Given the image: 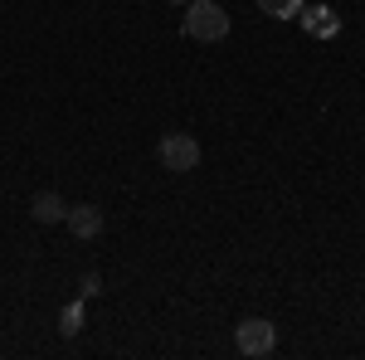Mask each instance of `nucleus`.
<instances>
[{
	"mask_svg": "<svg viewBox=\"0 0 365 360\" xmlns=\"http://www.w3.org/2000/svg\"><path fill=\"white\" fill-rule=\"evenodd\" d=\"M170 5H185V0H170Z\"/></svg>",
	"mask_w": 365,
	"mask_h": 360,
	"instance_id": "8",
	"label": "nucleus"
},
{
	"mask_svg": "<svg viewBox=\"0 0 365 360\" xmlns=\"http://www.w3.org/2000/svg\"><path fill=\"white\" fill-rule=\"evenodd\" d=\"M63 224L73 229V239H98L103 234V210L98 205H68Z\"/></svg>",
	"mask_w": 365,
	"mask_h": 360,
	"instance_id": "4",
	"label": "nucleus"
},
{
	"mask_svg": "<svg viewBox=\"0 0 365 360\" xmlns=\"http://www.w3.org/2000/svg\"><path fill=\"white\" fill-rule=\"evenodd\" d=\"M258 10L273 15V20H292V15L302 10V0H258Z\"/></svg>",
	"mask_w": 365,
	"mask_h": 360,
	"instance_id": "7",
	"label": "nucleus"
},
{
	"mask_svg": "<svg viewBox=\"0 0 365 360\" xmlns=\"http://www.w3.org/2000/svg\"><path fill=\"white\" fill-rule=\"evenodd\" d=\"M185 39H195V44H220L229 34V15L215 5V0H195L190 10H185Z\"/></svg>",
	"mask_w": 365,
	"mask_h": 360,
	"instance_id": "1",
	"label": "nucleus"
},
{
	"mask_svg": "<svg viewBox=\"0 0 365 360\" xmlns=\"http://www.w3.org/2000/svg\"><path fill=\"white\" fill-rule=\"evenodd\" d=\"M156 156H161V166H166V170L185 175V170L200 166V141L185 137V132H166V137L156 141Z\"/></svg>",
	"mask_w": 365,
	"mask_h": 360,
	"instance_id": "3",
	"label": "nucleus"
},
{
	"mask_svg": "<svg viewBox=\"0 0 365 360\" xmlns=\"http://www.w3.org/2000/svg\"><path fill=\"white\" fill-rule=\"evenodd\" d=\"M58 331H63V336H78V331H83V302H68L63 312H58Z\"/></svg>",
	"mask_w": 365,
	"mask_h": 360,
	"instance_id": "6",
	"label": "nucleus"
},
{
	"mask_svg": "<svg viewBox=\"0 0 365 360\" xmlns=\"http://www.w3.org/2000/svg\"><path fill=\"white\" fill-rule=\"evenodd\" d=\"M29 215H34L39 224H58L63 215H68V205H63V200H58L54 190H44V195H34V205H29Z\"/></svg>",
	"mask_w": 365,
	"mask_h": 360,
	"instance_id": "5",
	"label": "nucleus"
},
{
	"mask_svg": "<svg viewBox=\"0 0 365 360\" xmlns=\"http://www.w3.org/2000/svg\"><path fill=\"white\" fill-rule=\"evenodd\" d=\"M234 346H239V356H273L278 351V326L268 322V317H249V322H239L234 326Z\"/></svg>",
	"mask_w": 365,
	"mask_h": 360,
	"instance_id": "2",
	"label": "nucleus"
}]
</instances>
